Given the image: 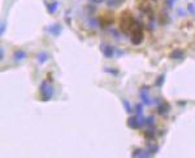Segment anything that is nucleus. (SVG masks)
<instances>
[{
  "label": "nucleus",
  "mask_w": 195,
  "mask_h": 158,
  "mask_svg": "<svg viewBox=\"0 0 195 158\" xmlns=\"http://www.w3.org/2000/svg\"><path fill=\"white\" fill-rule=\"evenodd\" d=\"M135 19L131 17V14H130L129 12H124L121 18H120V27H121L122 31L125 32H129L133 30V27L135 26Z\"/></svg>",
  "instance_id": "nucleus-1"
},
{
  "label": "nucleus",
  "mask_w": 195,
  "mask_h": 158,
  "mask_svg": "<svg viewBox=\"0 0 195 158\" xmlns=\"http://www.w3.org/2000/svg\"><path fill=\"white\" fill-rule=\"evenodd\" d=\"M100 49H102V53L104 55V57H107V58L113 57V53H115V49H113L112 45L105 44V43H102V44H100Z\"/></svg>",
  "instance_id": "nucleus-5"
},
{
  "label": "nucleus",
  "mask_w": 195,
  "mask_h": 158,
  "mask_svg": "<svg viewBox=\"0 0 195 158\" xmlns=\"http://www.w3.org/2000/svg\"><path fill=\"white\" fill-rule=\"evenodd\" d=\"M134 110H135L136 116H142V113H143V105L142 104H136L135 106H134Z\"/></svg>",
  "instance_id": "nucleus-19"
},
{
  "label": "nucleus",
  "mask_w": 195,
  "mask_h": 158,
  "mask_svg": "<svg viewBox=\"0 0 195 158\" xmlns=\"http://www.w3.org/2000/svg\"><path fill=\"white\" fill-rule=\"evenodd\" d=\"M37 60H38L39 64H44V62L48 60V55H47V52H39L38 56H37Z\"/></svg>",
  "instance_id": "nucleus-12"
},
{
  "label": "nucleus",
  "mask_w": 195,
  "mask_h": 158,
  "mask_svg": "<svg viewBox=\"0 0 195 158\" xmlns=\"http://www.w3.org/2000/svg\"><path fill=\"white\" fill-rule=\"evenodd\" d=\"M143 153L144 152H143L142 149H134V152H133L131 156L133 157H143Z\"/></svg>",
  "instance_id": "nucleus-22"
},
{
  "label": "nucleus",
  "mask_w": 195,
  "mask_h": 158,
  "mask_svg": "<svg viewBox=\"0 0 195 158\" xmlns=\"http://www.w3.org/2000/svg\"><path fill=\"white\" fill-rule=\"evenodd\" d=\"M174 3H176V0H165V8L172 9L173 8V5H174Z\"/></svg>",
  "instance_id": "nucleus-20"
},
{
  "label": "nucleus",
  "mask_w": 195,
  "mask_h": 158,
  "mask_svg": "<svg viewBox=\"0 0 195 158\" xmlns=\"http://www.w3.org/2000/svg\"><path fill=\"white\" fill-rule=\"evenodd\" d=\"M143 123L148 127H154V117H147V118H143Z\"/></svg>",
  "instance_id": "nucleus-15"
},
{
  "label": "nucleus",
  "mask_w": 195,
  "mask_h": 158,
  "mask_svg": "<svg viewBox=\"0 0 195 158\" xmlns=\"http://www.w3.org/2000/svg\"><path fill=\"white\" fill-rule=\"evenodd\" d=\"M164 78H165V75H164V74L159 75L157 79H156V82H155V85H156V87H161L162 83H164Z\"/></svg>",
  "instance_id": "nucleus-17"
},
{
  "label": "nucleus",
  "mask_w": 195,
  "mask_h": 158,
  "mask_svg": "<svg viewBox=\"0 0 195 158\" xmlns=\"http://www.w3.org/2000/svg\"><path fill=\"white\" fill-rule=\"evenodd\" d=\"M143 38H144V35H143V30H142L141 25L136 22L135 26L133 27V30H131V43L134 45H138V44H141V43L143 42Z\"/></svg>",
  "instance_id": "nucleus-2"
},
{
  "label": "nucleus",
  "mask_w": 195,
  "mask_h": 158,
  "mask_svg": "<svg viewBox=\"0 0 195 158\" xmlns=\"http://www.w3.org/2000/svg\"><path fill=\"white\" fill-rule=\"evenodd\" d=\"M141 116H134V117H130L128 119V126L130 128H139L141 126H143V118H139Z\"/></svg>",
  "instance_id": "nucleus-4"
},
{
  "label": "nucleus",
  "mask_w": 195,
  "mask_h": 158,
  "mask_svg": "<svg viewBox=\"0 0 195 158\" xmlns=\"http://www.w3.org/2000/svg\"><path fill=\"white\" fill-rule=\"evenodd\" d=\"M4 30H5V25H4V22H1V30H0V34H4Z\"/></svg>",
  "instance_id": "nucleus-27"
},
{
  "label": "nucleus",
  "mask_w": 195,
  "mask_h": 158,
  "mask_svg": "<svg viewBox=\"0 0 195 158\" xmlns=\"http://www.w3.org/2000/svg\"><path fill=\"white\" fill-rule=\"evenodd\" d=\"M96 1H103V0H96Z\"/></svg>",
  "instance_id": "nucleus-29"
},
{
  "label": "nucleus",
  "mask_w": 195,
  "mask_h": 158,
  "mask_svg": "<svg viewBox=\"0 0 195 158\" xmlns=\"http://www.w3.org/2000/svg\"><path fill=\"white\" fill-rule=\"evenodd\" d=\"M124 0H108L107 1V5L109 6V8H115V6H118L120 4H122Z\"/></svg>",
  "instance_id": "nucleus-13"
},
{
  "label": "nucleus",
  "mask_w": 195,
  "mask_h": 158,
  "mask_svg": "<svg viewBox=\"0 0 195 158\" xmlns=\"http://www.w3.org/2000/svg\"><path fill=\"white\" fill-rule=\"evenodd\" d=\"M26 56H27V53H26L24 49H17V51H14V53H13V57H14L16 61H22V60H25Z\"/></svg>",
  "instance_id": "nucleus-8"
},
{
  "label": "nucleus",
  "mask_w": 195,
  "mask_h": 158,
  "mask_svg": "<svg viewBox=\"0 0 195 158\" xmlns=\"http://www.w3.org/2000/svg\"><path fill=\"white\" fill-rule=\"evenodd\" d=\"M0 58H1V60H4V49H0Z\"/></svg>",
  "instance_id": "nucleus-28"
},
{
  "label": "nucleus",
  "mask_w": 195,
  "mask_h": 158,
  "mask_svg": "<svg viewBox=\"0 0 195 158\" xmlns=\"http://www.w3.org/2000/svg\"><path fill=\"white\" fill-rule=\"evenodd\" d=\"M110 32H112V34H113V35H115V37H116V39H117V40H118V39H120L118 31H117V30H110Z\"/></svg>",
  "instance_id": "nucleus-25"
},
{
  "label": "nucleus",
  "mask_w": 195,
  "mask_h": 158,
  "mask_svg": "<svg viewBox=\"0 0 195 158\" xmlns=\"http://www.w3.org/2000/svg\"><path fill=\"white\" fill-rule=\"evenodd\" d=\"M104 71H107V73H110L113 75H118V71H117V69H113V68H104Z\"/></svg>",
  "instance_id": "nucleus-21"
},
{
  "label": "nucleus",
  "mask_w": 195,
  "mask_h": 158,
  "mask_svg": "<svg viewBox=\"0 0 195 158\" xmlns=\"http://www.w3.org/2000/svg\"><path fill=\"white\" fill-rule=\"evenodd\" d=\"M169 109H170V105L167 104V103H162V101H161V104L159 105L157 111H159V114H161V116H165V114L169 111Z\"/></svg>",
  "instance_id": "nucleus-9"
},
{
  "label": "nucleus",
  "mask_w": 195,
  "mask_h": 158,
  "mask_svg": "<svg viewBox=\"0 0 195 158\" xmlns=\"http://www.w3.org/2000/svg\"><path fill=\"white\" fill-rule=\"evenodd\" d=\"M144 136L147 137V139L152 137V136H154V131H152V130H147V131H146V134H144Z\"/></svg>",
  "instance_id": "nucleus-24"
},
{
  "label": "nucleus",
  "mask_w": 195,
  "mask_h": 158,
  "mask_svg": "<svg viewBox=\"0 0 195 158\" xmlns=\"http://www.w3.org/2000/svg\"><path fill=\"white\" fill-rule=\"evenodd\" d=\"M122 105H124V108H125V111L126 113H133V108L130 106V104H129V101L128 100H125V98H124L122 100Z\"/></svg>",
  "instance_id": "nucleus-16"
},
{
  "label": "nucleus",
  "mask_w": 195,
  "mask_h": 158,
  "mask_svg": "<svg viewBox=\"0 0 195 158\" xmlns=\"http://www.w3.org/2000/svg\"><path fill=\"white\" fill-rule=\"evenodd\" d=\"M87 24H89L90 26H92V27H96V26H99L100 22L98 21L96 18H92V17H90L89 19H87Z\"/></svg>",
  "instance_id": "nucleus-18"
},
{
  "label": "nucleus",
  "mask_w": 195,
  "mask_h": 158,
  "mask_svg": "<svg viewBox=\"0 0 195 158\" xmlns=\"http://www.w3.org/2000/svg\"><path fill=\"white\" fill-rule=\"evenodd\" d=\"M177 14H178V16H183V14H185V11H183L182 8H178V9H177Z\"/></svg>",
  "instance_id": "nucleus-26"
},
{
  "label": "nucleus",
  "mask_w": 195,
  "mask_h": 158,
  "mask_svg": "<svg viewBox=\"0 0 195 158\" xmlns=\"http://www.w3.org/2000/svg\"><path fill=\"white\" fill-rule=\"evenodd\" d=\"M182 57H183V51L182 49H174V51H172V53H170L172 60H181Z\"/></svg>",
  "instance_id": "nucleus-10"
},
{
  "label": "nucleus",
  "mask_w": 195,
  "mask_h": 158,
  "mask_svg": "<svg viewBox=\"0 0 195 158\" xmlns=\"http://www.w3.org/2000/svg\"><path fill=\"white\" fill-rule=\"evenodd\" d=\"M52 95H53V87L47 83V82H42L40 84V96H42V100L43 101H48L50 98L52 97Z\"/></svg>",
  "instance_id": "nucleus-3"
},
{
  "label": "nucleus",
  "mask_w": 195,
  "mask_h": 158,
  "mask_svg": "<svg viewBox=\"0 0 195 158\" xmlns=\"http://www.w3.org/2000/svg\"><path fill=\"white\" fill-rule=\"evenodd\" d=\"M61 25H58V24H53V25H51V26H48L47 27V31L48 32H51L53 37H57V35H60L61 34Z\"/></svg>",
  "instance_id": "nucleus-7"
},
{
  "label": "nucleus",
  "mask_w": 195,
  "mask_h": 158,
  "mask_svg": "<svg viewBox=\"0 0 195 158\" xmlns=\"http://www.w3.org/2000/svg\"><path fill=\"white\" fill-rule=\"evenodd\" d=\"M160 22L162 25H165V24H168V22H169V16H168V13L165 11H162L161 14H160Z\"/></svg>",
  "instance_id": "nucleus-14"
},
{
  "label": "nucleus",
  "mask_w": 195,
  "mask_h": 158,
  "mask_svg": "<svg viewBox=\"0 0 195 158\" xmlns=\"http://www.w3.org/2000/svg\"><path fill=\"white\" fill-rule=\"evenodd\" d=\"M139 96H141V100L143 101L144 105H151V98L148 96V91H147V87H143L141 92H139Z\"/></svg>",
  "instance_id": "nucleus-6"
},
{
  "label": "nucleus",
  "mask_w": 195,
  "mask_h": 158,
  "mask_svg": "<svg viewBox=\"0 0 195 158\" xmlns=\"http://www.w3.org/2000/svg\"><path fill=\"white\" fill-rule=\"evenodd\" d=\"M187 12L190 13V14H195V5L190 3V4L187 5Z\"/></svg>",
  "instance_id": "nucleus-23"
},
{
  "label": "nucleus",
  "mask_w": 195,
  "mask_h": 158,
  "mask_svg": "<svg viewBox=\"0 0 195 158\" xmlns=\"http://www.w3.org/2000/svg\"><path fill=\"white\" fill-rule=\"evenodd\" d=\"M57 6H58V1L48 3V4H47V11H48V13H50V14H53V13L56 12Z\"/></svg>",
  "instance_id": "nucleus-11"
}]
</instances>
